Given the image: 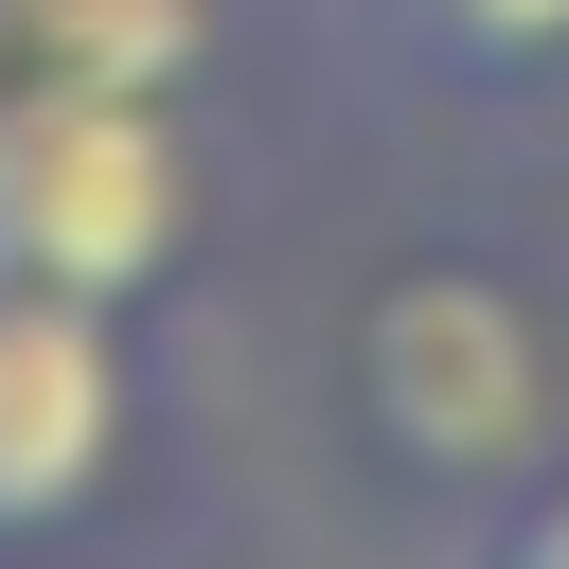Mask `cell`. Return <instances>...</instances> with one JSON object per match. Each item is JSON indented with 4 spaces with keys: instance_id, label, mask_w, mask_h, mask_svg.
<instances>
[{
    "instance_id": "obj_1",
    "label": "cell",
    "mask_w": 569,
    "mask_h": 569,
    "mask_svg": "<svg viewBox=\"0 0 569 569\" xmlns=\"http://www.w3.org/2000/svg\"><path fill=\"white\" fill-rule=\"evenodd\" d=\"M338 409L373 427V462L409 498H516L551 445H569V338H551V284L498 267V249H391L338 320Z\"/></svg>"
},
{
    "instance_id": "obj_2",
    "label": "cell",
    "mask_w": 569,
    "mask_h": 569,
    "mask_svg": "<svg viewBox=\"0 0 569 569\" xmlns=\"http://www.w3.org/2000/svg\"><path fill=\"white\" fill-rule=\"evenodd\" d=\"M213 196H231V160H213L196 89H71V71L0 89V267L18 284L160 320L213 249Z\"/></svg>"
},
{
    "instance_id": "obj_3",
    "label": "cell",
    "mask_w": 569,
    "mask_h": 569,
    "mask_svg": "<svg viewBox=\"0 0 569 569\" xmlns=\"http://www.w3.org/2000/svg\"><path fill=\"white\" fill-rule=\"evenodd\" d=\"M124 445H142V320L0 267V551L89 533Z\"/></svg>"
},
{
    "instance_id": "obj_4",
    "label": "cell",
    "mask_w": 569,
    "mask_h": 569,
    "mask_svg": "<svg viewBox=\"0 0 569 569\" xmlns=\"http://www.w3.org/2000/svg\"><path fill=\"white\" fill-rule=\"evenodd\" d=\"M249 53V0H0V89L18 71H71V89H231Z\"/></svg>"
},
{
    "instance_id": "obj_5",
    "label": "cell",
    "mask_w": 569,
    "mask_h": 569,
    "mask_svg": "<svg viewBox=\"0 0 569 569\" xmlns=\"http://www.w3.org/2000/svg\"><path fill=\"white\" fill-rule=\"evenodd\" d=\"M338 36H356L391 89H445V107H533V89H569V0H338Z\"/></svg>"
},
{
    "instance_id": "obj_6",
    "label": "cell",
    "mask_w": 569,
    "mask_h": 569,
    "mask_svg": "<svg viewBox=\"0 0 569 569\" xmlns=\"http://www.w3.org/2000/svg\"><path fill=\"white\" fill-rule=\"evenodd\" d=\"M480 569H569V445H551V462L480 516Z\"/></svg>"
}]
</instances>
